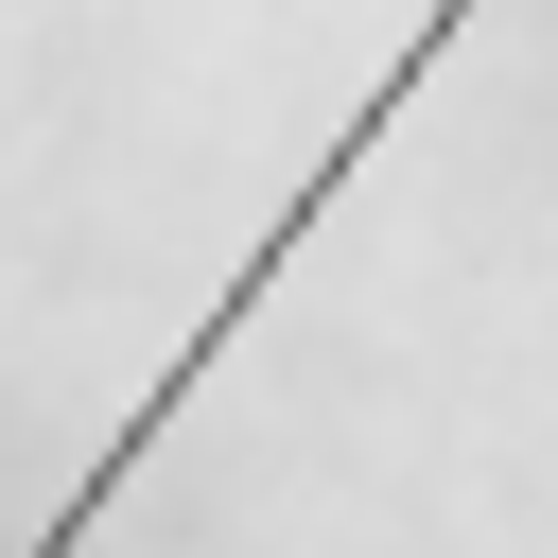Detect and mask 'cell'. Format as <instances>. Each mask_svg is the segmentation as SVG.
I'll return each mask as SVG.
<instances>
[{"instance_id": "obj_1", "label": "cell", "mask_w": 558, "mask_h": 558, "mask_svg": "<svg viewBox=\"0 0 558 558\" xmlns=\"http://www.w3.org/2000/svg\"><path fill=\"white\" fill-rule=\"evenodd\" d=\"M471 17H488V0H418V35H401V52H384V87H366V105H349V122H331V157H314V174H296V192H279V227H262V244H244V279H227V296H209V314H192V349H174V366H157V384H140V401H122V436H105V453H87V471H70V506H52V523H35V541H17V558H70V541H87V523H105V506H122V488H140V453H157V436H174V401H192V384H209V366H227V331H244V314H262V296H279V262H296V244H314V227H331V192H349V174H366V157H384V122H401V105H418V70H436V52H453V35H471Z\"/></svg>"}]
</instances>
